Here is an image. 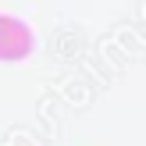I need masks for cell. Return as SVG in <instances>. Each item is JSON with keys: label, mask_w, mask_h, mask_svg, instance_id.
<instances>
[{"label": "cell", "mask_w": 146, "mask_h": 146, "mask_svg": "<svg viewBox=\"0 0 146 146\" xmlns=\"http://www.w3.org/2000/svg\"><path fill=\"white\" fill-rule=\"evenodd\" d=\"M36 54V29L18 14L0 11V64H21Z\"/></svg>", "instance_id": "cell-1"}]
</instances>
